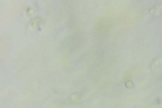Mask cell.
Here are the masks:
<instances>
[{"instance_id":"cell-1","label":"cell","mask_w":162,"mask_h":108,"mask_svg":"<svg viewBox=\"0 0 162 108\" xmlns=\"http://www.w3.org/2000/svg\"><path fill=\"white\" fill-rule=\"evenodd\" d=\"M151 69H152L155 73L159 72L161 70V60H157L151 64Z\"/></svg>"},{"instance_id":"cell-2","label":"cell","mask_w":162,"mask_h":108,"mask_svg":"<svg viewBox=\"0 0 162 108\" xmlns=\"http://www.w3.org/2000/svg\"><path fill=\"white\" fill-rule=\"evenodd\" d=\"M159 10H161V7H158V6H156V7L151 8V9L149 10V12H150L151 14H154V15H158V13H159Z\"/></svg>"}]
</instances>
